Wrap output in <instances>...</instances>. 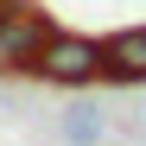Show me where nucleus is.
<instances>
[{
    "label": "nucleus",
    "mask_w": 146,
    "mask_h": 146,
    "mask_svg": "<svg viewBox=\"0 0 146 146\" xmlns=\"http://www.w3.org/2000/svg\"><path fill=\"white\" fill-rule=\"evenodd\" d=\"M32 76H38V83H64V89L95 83V44H89V38H44Z\"/></svg>",
    "instance_id": "2"
},
{
    "label": "nucleus",
    "mask_w": 146,
    "mask_h": 146,
    "mask_svg": "<svg viewBox=\"0 0 146 146\" xmlns=\"http://www.w3.org/2000/svg\"><path fill=\"white\" fill-rule=\"evenodd\" d=\"M102 133H108V121L95 102H70L57 121V146H102Z\"/></svg>",
    "instance_id": "4"
},
{
    "label": "nucleus",
    "mask_w": 146,
    "mask_h": 146,
    "mask_svg": "<svg viewBox=\"0 0 146 146\" xmlns=\"http://www.w3.org/2000/svg\"><path fill=\"white\" fill-rule=\"evenodd\" d=\"M44 32L38 26V13H26V7H7L0 13V70L7 76H32V64H38V51H44Z\"/></svg>",
    "instance_id": "1"
},
{
    "label": "nucleus",
    "mask_w": 146,
    "mask_h": 146,
    "mask_svg": "<svg viewBox=\"0 0 146 146\" xmlns=\"http://www.w3.org/2000/svg\"><path fill=\"white\" fill-rule=\"evenodd\" d=\"M95 76L102 83H146V26L140 32H121V38H108L102 51H95Z\"/></svg>",
    "instance_id": "3"
}]
</instances>
